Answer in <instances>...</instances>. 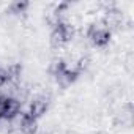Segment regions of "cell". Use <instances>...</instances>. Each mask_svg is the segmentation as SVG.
<instances>
[{
    "label": "cell",
    "instance_id": "obj_1",
    "mask_svg": "<svg viewBox=\"0 0 134 134\" xmlns=\"http://www.w3.org/2000/svg\"><path fill=\"white\" fill-rule=\"evenodd\" d=\"M74 35V29L73 25H70L68 22H57L55 25H52V32H51V43L55 47H60L63 44H66L68 41L73 40Z\"/></svg>",
    "mask_w": 134,
    "mask_h": 134
},
{
    "label": "cell",
    "instance_id": "obj_2",
    "mask_svg": "<svg viewBox=\"0 0 134 134\" xmlns=\"http://www.w3.org/2000/svg\"><path fill=\"white\" fill-rule=\"evenodd\" d=\"M88 40L95 44V46H106L110 40V30L104 25V24H93L90 29H88V33H87Z\"/></svg>",
    "mask_w": 134,
    "mask_h": 134
},
{
    "label": "cell",
    "instance_id": "obj_3",
    "mask_svg": "<svg viewBox=\"0 0 134 134\" xmlns=\"http://www.w3.org/2000/svg\"><path fill=\"white\" fill-rule=\"evenodd\" d=\"M47 107H49V99H47V96H44V95H40V96H35L32 101H30V104H29V109H27V112H24V114H27V115H30L32 118H40L46 110H47Z\"/></svg>",
    "mask_w": 134,
    "mask_h": 134
},
{
    "label": "cell",
    "instance_id": "obj_4",
    "mask_svg": "<svg viewBox=\"0 0 134 134\" xmlns=\"http://www.w3.org/2000/svg\"><path fill=\"white\" fill-rule=\"evenodd\" d=\"M27 7H29V3L27 2H13V3H10V11L11 13H14V14H18V13H24L25 10H27Z\"/></svg>",
    "mask_w": 134,
    "mask_h": 134
},
{
    "label": "cell",
    "instance_id": "obj_5",
    "mask_svg": "<svg viewBox=\"0 0 134 134\" xmlns=\"http://www.w3.org/2000/svg\"><path fill=\"white\" fill-rule=\"evenodd\" d=\"M96 134H109V132H107V131H98Z\"/></svg>",
    "mask_w": 134,
    "mask_h": 134
}]
</instances>
